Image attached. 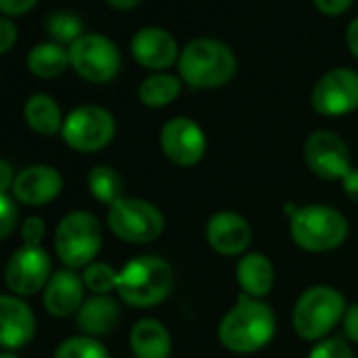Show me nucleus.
<instances>
[{"mask_svg": "<svg viewBox=\"0 0 358 358\" xmlns=\"http://www.w3.org/2000/svg\"><path fill=\"white\" fill-rule=\"evenodd\" d=\"M70 66V53L68 49H64V45L57 43H41L36 47H32V51L28 53V70L38 76V78H57L59 74L66 72V68Z\"/></svg>", "mask_w": 358, "mask_h": 358, "instance_id": "nucleus-23", "label": "nucleus"}, {"mask_svg": "<svg viewBox=\"0 0 358 358\" xmlns=\"http://www.w3.org/2000/svg\"><path fill=\"white\" fill-rule=\"evenodd\" d=\"M308 358H354L348 339L343 337H324L316 341Z\"/></svg>", "mask_w": 358, "mask_h": 358, "instance_id": "nucleus-29", "label": "nucleus"}, {"mask_svg": "<svg viewBox=\"0 0 358 358\" xmlns=\"http://www.w3.org/2000/svg\"><path fill=\"white\" fill-rule=\"evenodd\" d=\"M38 0H0V15L5 17H20L30 13L36 7Z\"/></svg>", "mask_w": 358, "mask_h": 358, "instance_id": "nucleus-33", "label": "nucleus"}, {"mask_svg": "<svg viewBox=\"0 0 358 358\" xmlns=\"http://www.w3.org/2000/svg\"><path fill=\"white\" fill-rule=\"evenodd\" d=\"M83 282L95 295H108L118 285V272L112 266H108V264L95 262V264H89L85 268Z\"/></svg>", "mask_w": 358, "mask_h": 358, "instance_id": "nucleus-28", "label": "nucleus"}, {"mask_svg": "<svg viewBox=\"0 0 358 358\" xmlns=\"http://www.w3.org/2000/svg\"><path fill=\"white\" fill-rule=\"evenodd\" d=\"M89 190L91 194L103 203V205H114L116 201L122 199V190H124V182L116 169L108 166V164H99L89 173Z\"/></svg>", "mask_w": 358, "mask_h": 358, "instance_id": "nucleus-25", "label": "nucleus"}, {"mask_svg": "<svg viewBox=\"0 0 358 358\" xmlns=\"http://www.w3.org/2000/svg\"><path fill=\"white\" fill-rule=\"evenodd\" d=\"M45 308L53 316H70L85 303V282L74 270L55 272L45 287Z\"/></svg>", "mask_w": 358, "mask_h": 358, "instance_id": "nucleus-18", "label": "nucleus"}, {"mask_svg": "<svg viewBox=\"0 0 358 358\" xmlns=\"http://www.w3.org/2000/svg\"><path fill=\"white\" fill-rule=\"evenodd\" d=\"M45 28L53 43L57 45H72L83 36V22L78 15L68 11H55L47 17Z\"/></svg>", "mask_w": 358, "mask_h": 358, "instance_id": "nucleus-26", "label": "nucleus"}, {"mask_svg": "<svg viewBox=\"0 0 358 358\" xmlns=\"http://www.w3.org/2000/svg\"><path fill=\"white\" fill-rule=\"evenodd\" d=\"M131 53L135 62L148 70H166L179 62V49L175 38L162 28H141L131 41Z\"/></svg>", "mask_w": 358, "mask_h": 358, "instance_id": "nucleus-16", "label": "nucleus"}, {"mask_svg": "<svg viewBox=\"0 0 358 358\" xmlns=\"http://www.w3.org/2000/svg\"><path fill=\"white\" fill-rule=\"evenodd\" d=\"M106 3H108L110 7L118 9V11H129V9L137 7V5L141 3V0H106Z\"/></svg>", "mask_w": 358, "mask_h": 358, "instance_id": "nucleus-39", "label": "nucleus"}, {"mask_svg": "<svg viewBox=\"0 0 358 358\" xmlns=\"http://www.w3.org/2000/svg\"><path fill=\"white\" fill-rule=\"evenodd\" d=\"M131 352L135 358H169L171 356V333L156 318H141L131 329Z\"/></svg>", "mask_w": 358, "mask_h": 358, "instance_id": "nucleus-19", "label": "nucleus"}, {"mask_svg": "<svg viewBox=\"0 0 358 358\" xmlns=\"http://www.w3.org/2000/svg\"><path fill=\"white\" fill-rule=\"evenodd\" d=\"M179 76L192 89H215L236 74L234 53L215 38H194L179 53Z\"/></svg>", "mask_w": 358, "mask_h": 358, "instance_id": "nucleus-3", "label": "nucleus"}, {"mask_svg": "<svg viewBox=\"0 0 358 358\" xmlns=\"http://www.w3.org/2000/svg\"><path fill=\"white\" fill-rule=\"evenodd\" d=\"M0 358H17V356H13V354H9V352H3V354H0Z\"/></svg>", "mask_w": 358, "mask_h": 358, "instance_id": "nucleus-40", "label": "nucleus"}, {"mask_svg": "<svg viewBox=\"0 0 358 358\" xmlns=\"http://www.w3.org/2000/svg\"><path fill=\"white\" fill-rule=\"evenodd\" d=\"M17 224V207L7 196L0 194V241H5Z\"/></svg>", "mask_w": 358, "mask_h": 358, "instance_id": "nucleus-30", "label": "nucleus"}, {"mask_svg": "<svg viewBox=\"0 0 358 358\" xmlns=\"http://www.w3.org/2000/svg\"><path fill=\"white\" fill-rule=\"evenodd\" d=\"M64 188V179L55 166L34 164L24 169L13 184V194L20 203L30 207H41L51 203Z\"/></svg>", "mask_w": 358, "mask_h": 358, "instance_id": "nucleus-15", "label": "nucleus"}, {"mask_svg": "<svg viewBox=\"0 0 358 358\" xmlns=\"http://www.w3.org/2000/svg\"><path fill=\"white\" fill-rule=\"evenodd\" d=\"M179 93H182V80L171 74H152L137 89L139 101L148 108H164L173 103Z\"/></svg>", "mask_w": 358, "mask_h": 358, "instance_id": "nucleus-24", "label": "nucleus"}, {"mask_svg": "<svg viewBox=\"0 0 358 358\" xmlns=\"http://www.w3.org/2000/svg\"><path fill=\"white\" fill-rule=\"evenodd\" d=\"M55 358H110L103 343H99L95 337L78 335L68 337L59 348L55 350Z\"/></svg>", "mask_w": 358, "mask_h": 358, "instance_id": "nucleus-27", "label": "nucleus"}, {"mask_svg": "<svg viewBox=\"0 0 358 358\" xmlns=\"http://www.w3.org/2000/svg\"><path fill=\"white\" fill-rule=\"evenodd\" d=\"M289 213V232L293 243L310 253H324L337 249L348 238V222L343 213L327 205L285 207Z\"/></svg>", "mask_w": 358, "mask_h": 358, "instance_id": "nucleus-2", "label": "nucleus"}, {"mask_svg": "<svg viewBox=\"0 0 358 358\" xmlns=\"http://www.w3.org/2000/svg\"><path fill=\"white\" fill-rule=\"evenodd\" d=\"M162 154L177 166H194L205 158L207 137L203 129L186 116H177L164 122L160 131Z\"/></svg>", "mask_w": 358, "mask_h": 358, "instance_id": "nucleus-11", "label": "nucleus"}, {"mask_svg": "<svg viewBox=\"0 0 358 358\" xmlns=\"http://www.w3.org/2000/svg\"><path fill=\"white\" fill-rule=\"evenodd\" d=\"M345 43H348L350 53L358 59V17L350 24V28L345 32Z\"/></svg>", "mask_w": 358, "mask_h": 358, "instance_id": "nucleus-38", "label": "nucleus"}, {"mask_svg": "<svg viewBox=\"0 0 358 358\" xmlns=\"http://www.w3.org/2000/svg\"><path fill=\"white\" fill-rule=\"evenodd\" d=\"M341 184H343V192L348 194V199L358 203V169L352 166V171L341 179Z\"/></svg>", "mask_w": 358, "mask_h": 358, "instance_id": "nucleus-37", "label": "nucleus"}, {"mask_svg": "<svg viewBox=\"0 0 358 358\" xmlns=\"http://www.w3.org/2000/svg\"><path fill=\"white\" fill-rule=\"evenodd\" d=\"M276 333V316L272 308L255 297L241 295L220 322V343L236 354H251L266 348Z\"/></svg>", "mask_w": 358, "mask_h": 358, "instance_id": "nucleus-1", "label": "nucleus"}, {"mask_svg": "<svg viewBox=\"0 0 358 358\" xmlns=\"http://www.w3.org/2000/svg\"><path fill=\"white\" fill-rule=\"evenodd\" d=\"M312 106L322 116H343L358 108V74L350 68L327 72L312 91Z\"/></svg>", "mask_w": 358, "mask_h": 358, "instance_id": "nucleus-12", "label": "nucleus"}, {"mask_svg": "<svg viewBox=\"0 0 358 358\" xmlns=\"http://www.w3.org/2000/svg\"><path fill=\"white\" fill-rule=\"evenodd\" d=\"M116 291L133 308H154L173 291L171 264L156 255L135 257L118 272Z\"/></svg>", "mask_w": 358, "mask_h": 358, "instance_id": "nucleus-4", "label": "nucleus"}, {"mask_svg": "<svg viewBox=\"0 0 358 358\" xmlns=\"http://www.w3.org/2000/svg\"><path fill=\"white\" fill-rule=\"evenodd\" d=\"M17 43V26L11 17L0 15V55L9 53Z\"/></svg>", "mask_w": 358, "mask_h": 358, "instance_id": "nucleus-32", "label": "nucleus"}, {"mask_svg": "<svg viewBox=\"0 0 358 358\" xmlns=\"http://www.w3.org/2000/svg\"><path fill=\"white\" fill-rule=\"evenodd\" d=\"M352 3H354V0H314L316 9L322 15H329V17H337V15L345 13L352 7Z\"/></svg>", "mask_w": 358, "mask_h": 358, "instance_id": "nucleus-35", "label": "nucleus"}, {"mask_svg": "<svg viewBox=\"0 0 358 358\" xmlns=\"http://www.w3.org/2000/svg\"><path fill=\"white\" fill-rule=\"evenodd\" d=\"M45 222L41 217H28L22 226V238L26 247H41V241L45 238Z\"/></svg>", "mask_w": 358, "mask_h": 358, "instance_id": "nucleus-31", "label": "nucleus"}, {"mask_svg": "<svg viewBox=\"0 0 358 358\" xmlns=\"http://www.w3.org/2000/svg\"><path fill=\"white\" fill-rule=\"evenodd\" d=\"M120 320V306L110 295H93L78 310V327L89 335H106Z\"/></svg>", "mask_w": 358, "mask_h": 358, "instance_id": "nucleus-21", "label": "nucleus"}, {"mask_svg": "<svg viewBox=\"0 0 358 358\" xmlns=\"http://www.w3.org/2000/svg\"><path fill=\"white\" fill-rule=\"evenodd\" d=\"M51 278V259L41 247H22L17 249L5 270V285L11 293L24 297L34 295L43 287H47Z\"/></svg>", "mask_w": 358, "mask_h": 358, "instance_id": "nucleus-13", "label": "nucleus"}, {"mask_svg": "<svg viewBox=\"0 0 358 358\" xmlns=\"http://www.w3.org/2000/svg\"><path fill=\"white\" fill-rule=\"evenodd\" d=\"M341 320H343V335H345V339H350L352 343H358V303L348 306Z\"/></svg>", "mask_w": 358, "mask_h": 358, "instance_id": "nucleus-34", "label": "nucleus"}, {"mask_svg": "<svg viewBox=\"0 0 358 358\" xmlns=\"http://www.w3.org/2000/svg\"><path fill=\"white\" fill-rule=\"evenodd\" d=\"M68 53L74 72L95 85L110 83L120 70L118 47L103 34H83L70 45Z\"/></svg>", "mask_w": 358, "mask_h": 358, "instance_id": "nucleus-8", "label": "nucleus"}, {"mask_svg": "<svg viewBox=\"0 0 358 358\" xmlns=\"http://www.w3.org/2000/svg\"><path fill=\"white\" fill-rule=\"evenodd\" d=\"M36 320L32 308L13 295H0V348L15 350L34 337Z\"/></svg>", "mask_w": 358, "mask_h": 358, "instance_id": "nucleus-17", "label": "nucleus"}, {"mask_svg": "<svg viewBox=\"0 0 358 358\" xmlns=\"http://www.w3.org/2000/svg\"><path fill=\"white\" fill-rule=\"evenodd\" d=\"M13 184H15L13 166L7 160H0V194H7L9 190H13Z\"/></svg>", "mask_w": 358, "mask_h": 358, "instance_id": "nucleus-36", "label": "nucleus"}, {"mask_svg": "<svg viewBox=\"0 0 358 358\" xmlns=\"http://www.w3.org/2000/svg\"><path fill=\"white\" fill-rule=\"evenodd\" d=\"M108 226L124 243L148 245L156 241L164 230V217L160 209L141 199H120L108 211Z\"/></svg>", "mask_w": 358, "mask_h": 358, "instance_id": "nucleus-7", "label": "nucleus"}, {"mask_svg": "<svg viewBox=\"0 0 358 358\" xmlns=\"http://www.w3.org/2000/svg\"><path fill=\"white\" fill-rule=\"evenodd\" d=\"M303 160L316 177L327 182H337L352 171L350 150L333 131H314L306 139Z\"/></svg>", "mask_w": 358, "mask_h": 358, "instance_id": "nucleus-10", "label": "nucleus"}, {"mask_svg": "<svg viewBox=\"0 0 358 358\" xmlns=\"http://www.w3.org/2000/svg\"><path fill=\"white\" fill-rule=\"evenodd\" d=\"M205 236L215 253L234 257L243 255L249 249L253 232L243 215L232 211H220L207 222Z\"/></svg>", "mask_w": 358, "mask_h": 358, "instance_id": "nucleus-14", "label": "nucleus"}, {"mask_svg": "<svg viewBox=\"0 0 358 358\" xmlns=\"http://www.w3.org/2000/svg\"><path fill=\"white\" fill-rule=\"evenodd\" d=\"M101 249V226L87 211L68 213L55 230V251L70 268H87Z\"/></svg>", "mask_w": 358, "mask_h": 358, "instance_id": "nucleus-6", "label": "nucleus"}, {"mask_svg": "<svg viewBox=\"0 0 358 358\" xmlns=\"http://www.w3.org/2000/svg\"><path fill=\"white\" fill-rule=\"evenodd\" d=\"M236 280L245 295L262 299L274 287V266L262 253H247L238 259Z\"/></svg>", "mask_w": 358, "mask_h": 358, "instance_id": "nucleus-20", "label": "nucleus"}, {"mask_svg": "<svg viewBox=\"0 0 358 358\" xmlns=\"http://www.w3.org/2000/svg\"><path fill=\"white\" fill-rule=\"evenodd\" d=\"M345 308V297L337 289L314 285L299 295L293 308L295 333L306 341H320L343 318Z\"/></svg>", "mask_w": 358, "mask_h": 358, "instance_id": "nucleus-5", "label": "nucleus"}, {"mask_svg": "<svg viewBox=\"0 0 358 358\" xmlns=\"http://www.w3.org/2000/svg\"><path fill=\"white\" fill-rule=\"evenodd\" d=\"M116 133L114 116L101 106L74 108L62 127L64 141L76 152H97L106 148Z\"/></svg>", "mask_w": 358, "mask_h": 358, "instance_id": "nucleus-9", "label": "nucleus"}, {"mask_svg": "<svg viewBox=\"0 0 358 358\" xmlns=\"http://www.w3.org/2000/svg\"><path fill=\"white\" fill-rule=\"evenodd\" d=\"M24 116L28 127L38 135H55L64 127V118L57 101L45 93H36L26 101Z\"/></svg>", "mask_w": 358, "mask_h": 358, "instance_id": "nucleus-22", "label": "nucleus"}]
</instances>
